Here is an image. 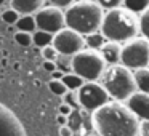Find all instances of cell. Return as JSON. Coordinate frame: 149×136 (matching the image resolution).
<instances>
[{
	"mask_svg": "<svg viewBox=\"0 0 149 136\" xmlns=\"http://www.w3.org/2000/svg\"><path fill=\"white\" fill-rule=\"evenodd\" d=\"M66 27L75 31L84 37L93 35L101 31L104 19V8L101 3L93 0L72 2V5L64 10Z\"/></svg>",
	"mask_w": 149,
	"mask_h": 136,
	"instance_id": "7a4b0ae2",
	"label": "cell"
},
{
	"mask_svg": "<svg viewBox=\"0 0 149 136\" xmlns=\"http://www.w3.org/2000/svg\"><path fill=\"white\" fill-rule=\"evenodd\" d=\"M19 18H21V15L18 13V11H15L11 7L2 11V19H3V23L10 24V26H13V24L16 26V23L19 21Z\"/></svg>",
	"mask_w": 149,
	"mask_h": 136,
	"instance_id": "44dd1931",
	"label": "cell"
},
{
	"mask_svg": "<svg viewBox=\"0 0 149 136\" xmlns=\"http://www.w3.org/2000/svg\"><path fill=\"white\" fill-rule=\"evenodd\" d=\"M10 7L21 16H34L43 8V0H11Z\"/></svg>",
	"mask_w": 149,
	"mask_h": 136,
	"instance_id": "8fae6325",
	"label": "cell"
},
{
	"mask_svg": "<svg viewBox=\"0 0 149 136\" xmlns=\"http://www.w3.org/2000/svg\"><path fill=\"white\" fill-rule=\"evenodd\" d=\"M101 34L107 42L127 43L139 34V16L127 7H116L106 10L101 26Z\"/></svg>",
	"mask_w": 149,
	"mask_h": 136,
	"instance_id": "3957f363",
	"label": "cell"
},
{
	"mask_svg": "<svg viewBox=\"0 0 149 136\" xmlns=\"http://www.w3.org/2000/svg\"><path fill=\"white\" fill-rule=\"evenodd\" d=\"M58 110H59V114H61V115L69 117V115L72 114V110H74V109H72L71 106H68V104H64V103H63L61 106H59V109H58Z\"/></svg>",
	"mask_w": 149,
	"mask_h": 136,
	"instance_id": "484cf974",
	"label": "cell"
},
{
	"mask_svg": "<svg viewBox=\"0 0 149 136\" xmlns=\"http://www.w3.org/2000/svg\"><path fill=\"white\" fill-rule=\"evenodd\" d=\"M85 45H87L85 37L68 27L63 29L59 34H56L53 40V46L59 53V56H66V58H74L75 55L84 51Z\"/></svg>",
	"mask_w": 149,
	"mask_h": 136,
	"instance_id": "9c48e42d",
	"label": "cell"
},
{
	"mask_svg": "<svg viewBox=\"0 0 149 136\" xmlns=\"http://www.w3.org/2000/svg\"><path fill=\"white\" fill-rule=\"evenodd\" d=\"M37 31H43L52 35L59 34L63 29H66V15L64 10L56 8L53 5L43 7L39 13H36Z\"/></svg>",
	"mask_w": 149,
	"mask_h": 136,
	"instance_id": "ba28073f",
	"label": "cell"
},
{
	"mask_svg": "<svg viewBox=\"0 0 149 136\" xmlns=\"http://www.w3.org/2000/svg\"><path fill=\"white\" fill-rule=\"evenodd\" d=\"M42 58L43 61H52V62H58L59 59V53L56 51V48L53 45L47 46V48L42 50Z\"/></svg>",
	"mask_w": 149,
	"mask_h": 136,
	"instance_id": "603a6c76",
	"label": "cell"
},
{
	"mask_svg": "<svg viewBox=\"0 0 149 136\" xmlns=\"http://www.w3.org/2000/svg\"><path fill=\"white\" fill-rule=\"evenodd\" d=\"M68 126L72 130L74 133L80 131L84 128V109H75L72 110V114L68 117Z\"/></svg>",
	"mask_w": 149,
	"mask_h": 136,
	"instance_id": "2e32d148",
	"label": "cell"
},
{
	"mask_svg": "<svg viewBox=\"0 0 149 136\" xmlns=\"http://www.w3.org/2000/svg\"><path fill=\"white\" fill-rule=\"evenodd\" d=\"M48 88H50V91H52L53 94H56V96H61V98H64L66 94H68V87H66L64 83H63V80H50L48 82Z\"/></svg>",
	"mask_w": 149,
	"mask_h": 136,
	"instance_id": "ffe728a7",
	"label": "cell"
},
{
	"mask_svg": "<svg viewBox=\"0 0 149 136\" xmlns=\"http://www.w3.org/2000/svg\"><path fill=\"white\" fill-rule=\"evenodd\" d=\"M139 136H149V122H141V125H139Z\"/></svg>",
	"mask_w": 149,
	"mask_h": 136,
	"instance_id": "4316f807",
	"label": "cell"
},
{
	"mask_svg": "<svg viewBox=\"0 0 149 136\" xmlns=\"http://www.w3.org/2000/svg\"><path fill=\"white\" fill-rule=\"evenodd\" d=\"M101 85L106 88L109 98L117 103H127L138 91L133 71L122 64L109 66L101 78Z\"/></svg>",
	"mask_w": 149,
	"mask_h": 136,
	"instance_id": "277c9868",
	"label": "cell"
},
{
	"mask_svg": "<svg viewBox=\"0 0 149 136\" xmlns=\"http://www.w3.org/2000/svg\"><path fill=\"white\" fill-rule=\"evenodd\" d=\"M43 69H45L48 74H53V72H56L58 71V64L56 62H52V61H43Z\"/></svg>",
	"mask_w": 149,
	"mask_h": 136,
	"instance_id": "d4e9b609",
	"label": "cell"
},
{
	"mask_svg": "<svg viewBox=\"0 0 149 136\" xmlns=\"http://www.w3.org/2000/svg\"><path fill=\"white\" fill-rule=\"evenodd\" d=\"M63 103L68 104V106H71L72 109H82L80 104H79V96H77V91H68V94H66L64 98H63Z\"/></svg>",
	"mask_w": 149,
	"mask_h": 136,
	"instance_id": "cb8c5ba5",
	"label": "cell"
},
{
	"mask_svg": "<svg viewBox=\"0 0 149 136\" xmlns=\"http://www.w3.org/2000/svg\"><path fill=\"white\" fill-rule=\"evenodd\" d=\"M79 96V104L84 110L93 114L104 107L109 101V94H107L106 88L98 82H87L80 90L77 91Z\"/></svg>",
	"mask_w": 149,
	"mask_h": 136,
	"instance_id": "52a82bcc",
	"label": "cell"
},
{
	"mask_svg": "<svg viewBox=\"0 0 149 136\" xmlns=\"http://www.w3.org/2000/svg\"><path fill=\"white\" fill-rule=\"evenodd\" d=\"M100 53L109 66H117L122 61V45L117 42H106Z\"/></svg>",
	"mask_w": 149,
	"mask_h": 136,
	"instance_id": "7c38bea8",
	"label": "cell"
},
{
	"mask_svg": "<svg viewBox=\"0 0 149 136\" xmlns=\"http://www.w3.org/2000/svg\"><path fill=\"white\" fill-rule=\"evenodd\" d=\"M56 122H58L59 126H66V125H68V117H66V115H61V114H58V117H56Z\"/></svg>",
	"mask_w": 149,
	"mask_h": 136,
	"instance_id": "f1b7e54d",
	"label": "cell"
},
{
	"mask_svg": "<svg viewBox=\"0 0 149 136\" xmlns=\"http://www.w3.org/2000/svg\"><path fill=\"white\" fill-rule=\"evenodd\" d=\"M139 34L143 35V39L149 40V5L139 15Z\"/></svg>",
	"mask_w": 149,
	"mask_h": 136,
	"instance_id": "d6986e66",
	"label": "cell"
},
{
	"mask_svg": "<svg viewBox=\"0 0 149 136\" xmlns=\"http://www.w3.org/2000/svg\"><path fill=\"white\" fill-rule=\"evenodd\" d=\"M63 83L68 87L69 91H79L87 82L84 78H80L77 74H74V72H66L64 77H63Z\"/></svg>",
	"mask_w": 149,
	"mask_h": 136,
	"instance_id": "9a60e30c",
	"label": "cell"
},
{
	"mask_svg": "<svg viewBox=\"0 0 149 136\" xmlns=\"http://www.w3.org/2000/svg\"><path fill=\"white\" fill-rule=\"evenodd\" d=\"M109 67L98 50L85 48L72 58V72L85 82H98Z\"/></svg>",
	"mask_w": 149,
	"mask_h": 136,
	"instance_id": "5b68a950",
	"label": "cell"
},
{
	"mask_svg": "<svg viewBox=\"0 0 149 136\" xmlns=\"http://www.w3.org/2000/svg\"><path fill=\"white\" fill-rule=\"evenodd\" d=\"M59 136H74V131H72L68 125H66V126H59Z\"/></svg>",
	"mask_w": 149,
	"mask_h": 136,
	"instance_id": "83f0119b",
	"label": "cell"
},
{
	"mask_svg": "<svg viewBox=\"0 0 149 136\" xmlns=\"http://www.w3.org/2000/svg\"><path fill=\"white\" fill-rule=\"evenodd\" d=\"M133 74H135V82H136V88H138V91L149 94V67L135 71Z\"/></svg>",
	"mask_w": 149,
	"mask_h": 136,
	"instance_id": "4fadbf2b",
	"label": "cell"
},
{
	"mask_svg": "<svg viewBox=\"0 0 149 136\" xmlns=\"http://www.w3.org/2000/svg\"><path fill=\"white\" fill-rule=\"evenodd\" d=\"M15 42L23 48H27V46L34 45V37L32 34H27V32H16L15 34Z\"/></svg>",
	"mask_w": 149,
	"mask_h": 136,
	"instance_id": "7402d4cb",
	"label": "cell"
},
{
	"mask_svg": "<svg viewBox=\"0 0 149 136\" xmlns=\"http://www.w3.org/2000/svg\"><path fill=\"white\" fill-rule=\"evenodd\" d=\"M125 104L139 119V122H149V94L148 93L136 91Z\"/></svg>",
	"mask_w": 149,
	"mask_h": 136,
	"instance_id": "30bf717a",
	"label": "cell"
},
{
	"mask_svg": "<svg viewBox=\"0 0 149 136\" xmlns=\"http://www.w3.org/2000/svg\"><path fill=\"white\" fill-rule=\"evenodd\" d=\"M120 64L128 67L133 72L149 67V40L143 39V37H136V39L123 43Z\"/></svg>",
	"mask_w": 149,
	"mask_h": 136,
	"instance_id": "8992f818",
	"label": "cell"
},
{
	"mask_svg": "<svg viewBox=\"0 0 149 136\" xmlns=\"http://www.w3.org/2000/svg\"><path fill=\"white\" fill-rule=\"evenodd\" d=\"M16 32H27V34L37 32L36 15L34 16H21L19 21L16 23Z\"/></svg>",
	"mask_w": 149,
	"mask_h": 136,
	"instance_id": "5bb4252c",
	"label": "cell"
},
{
	"mask_svg": "<svg viewBox=\"0 0 149 136\" xmlns=\"http://www.w3.org/2000/svg\"><path fill=\"white\" fill-rule=\"evenodd\" d=\"M93 128L100 136H138L139 119L125 103H107L91 114Z\"/></svg>",
	"mask_w": 149,
	"mask_h": 136,
	"instance_id": "6da1fadb",
	"label": "cell"
},
{
	"mask_svg": "<svg viewBox=\"0 0 149 136\" xmlns=\"http://www.w3.org/2000/svg\"><path fill=\"white\" fill-rule=\"evenodd\" d=\"M34 37V45L39 46V48H47V46L53 45V40H55V35L48 32H43V31H37V32L32 34Z\"/></svg>",
	"mask_w": 149,
	"mask_h": 136,
	"instance_id": "e0dca14e",
	"label": "cell"
},
{
	"mask_svg": "<svg viewBox=\"0 0 149 136\" xmlns=\"http://www.w3.org/2000/svg\"><path fill=\"white\" fill-rule=\"evenodd\" d=\"M87 136H100V135H98V133H88Z\"/></svg>",
	"mask_w": 149,
	"mask_h": 136,
	"instance_id": "f546056e",
	"label": "cell"
},
{
	"mask_svg": "<svg viewBox=\"0 0 149 136\" xmlns=\"http://www.w3.org/2000/svg\"><path fill=\"white\" fill-rule=\"evenodd\" d=\"M106 42H107V40L104 39V35H103V34H100V32L93 34V35L85 37V43L88 45V48H90V50H98V51H100Z\"/></svg>",
	"mask_w": 149,
	"mask_h": 136,
	"instance_id": "ac0fdd59",
	"label": "cell"
}]
</instances>
